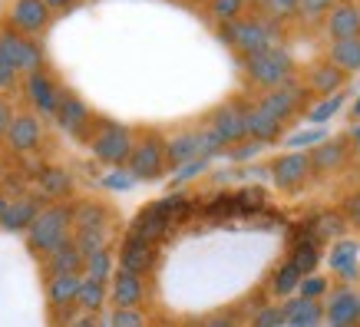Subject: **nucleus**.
Instances as JSON below:
<instances>
[{
	"label": "nucleus",
	"instance_id": "obj_1",
	"mask_svg": "<svg viewBox=\"0 0 360 327\" xmlns=\"http://www.w3.org/2000/svg\"><path fill=\"white\" fill-rule=\"evenodd\" d=\"M188 215H192V198L188 195H165V198H159V202H153V205L142 208L139 215L132 218L129 231L139 235V238H146V241H153V245H159V241H162L179 222H186Z\"/></svg>",
	"mask_w": 360,
	"mask_h": 327
},
{
	"label": "nucleus",
	"instance_id": "obj_2",
	"mask_svg": "<svg viewBox=\"0 0 360 327\" xmlns=\"http://www.w3.org/2000/svg\"><path fill=\"white\" fill-rule=\"evenodd\" d=\"M221 40H225L241 60H248V56H258V53H264V50L281 46V30H278V23L264 20V17H238V20H231L221 27Z\"/></svg>",
	"mask_w": 360,
	"mask_h": 327
},
{
	"label": "nucleus",
	"instance_id": "obj_3",
	"mask_svg": "<svg viewBox=\"0 0 360 327\" xmlns=\"http://www.w3.org/2000/svg\"><path fill=\"white\" fill-rule=\"evenodd\" d=\"M70 238H73V205H66V202L44 205L40 215L33 218V225L27 229V245L40 258H46L50 251Z\"/></svg>",
	"mask_w": 360,
	"mask_h": 327
},
{
	"label": "nucleus",
	"instance_id": "obj_4",
	"mask_svg": "<svg viewBox=\"0 0 360 327\" xmlns=\"http://www.w3.org/2000/svg\"><path fill=\"white\" fill-rule=\"evenodd\" d=\"M245 77H248L251 86H258L268 93V89L297 79V63L284 46H274V50H264V53L245 60Z\"/></svg>",
	"mask_w": 360,
	"mask_h": 327
},
{
	"label": "nucleus",
	"instance_id": "obj_5",
	"mask_svg": "<svg viewBox=\"0 0 360 327\" xmlns=\"http://www.w3.org/2000/svg\"><path fill=\"white\" fill-rule=\"evenodd\" d=\"M132 146H136V132L129 126H122V122H106V120H99L96 132L89 139L93 155L103 165H110V169H122V165L129 162Z\"/></svg>",
	"mask_w": 360,
	"mask_h": 327
},
{
	"label": "nucleus",
	"instance_id": "obj_6",
	"mask_svg": "<svg viewBox=\"0 0 360 327\" xmlns=\"http://www.w3.org/2000/svg\"><path fill=\"white\" fill-rule=\"evenodd\" d=\"M126 169H129V175L136 179V182H155V179H162L165 169H169L162 136H159L155 129L136 136V146H132Z\"/></svg>",
	"mask_w": 360,
	"mask_h": 327
},
{
	"label": "nucleus",
	"instance_id": "obj_7",
	"mask_svg": "<svg viewBox=\"0 0 360 327\" xmlns=\"http://www.w3.org/2000/svg\"><path fill=\"white\" fill-rule=\"evenodd\" d=\"M0 56L11 60L17 66L20 77H30L37 70H46V56H44V46L23 37V33L11 30V27H0Z\"/></svg>",
	"mask_w": 360,
	"mask_h": 327
},
{
	"label": "nucleus",
	"instance_id": "obj_8",
	"mask_svg": "<svg viewBox=\"0 0 360 327\" xmlns=\"http://www.w3.org/2000/svg\"><path fill=\"white\" fill-rule=\"evenodd\" d=\"M53 122L66 132V136H73V139H79V142L93 139V132H96V126H99V120L93 116V109H89L79 96H73L70 89L63 93L60 106H56Z\"/></svg>",
	"mask_w": 360,
	"mask_h": 327
},
{
	"label": "nucleus",
	"instance_id": "obj_9",
	"mask_svg": "<svg viewBox=\"0 0 360 327\" xmlns=\"http://www.w3.org/2000/svg\"><path fill=\"white\" fill-rule=\"evenodd\" d=\"M258 106H262L271 120H278L284 126V122L295 120L297 113L307 106V86L297 83V79H291V83H284V86H274V89H268V93H262Z\"/></svg>",
	"mask_w": 360,
	"mask_h": 327
},
{
	"label": "nucleus",
	"instance_id": "obj_10",
	"mask_svg": "<svg viewBox=\"0 0 360 327\" xmlns=\"http://www.w3.org/2000/svg\"><path fill=\"white\" fill-rule=\"evenodd\" d=\"M63 93L66 89L60 86V83L53 79V73H46V70H37V73H30V77H23V96H27V103L33 106L37 116L53 120Z\"/></svg>",
	"mask_w": 360,
	"mask_h": 327
},
{
	"label": "nucleus",
	"instance_id": "obj_11",
	"mask_svg": "<svg viewBox=\"0 0 360 327\" xmlns=\"http://www.w3.org/2000/svg\"><path fill=\"white\" fill-rule=\"evenodd\" d=\"M83 274H50L46 278V301L53 311V321L60 327H66V321L77 314V291Z\"/></svg>",
	"mask_w": 360,
	"mask_h": 327
},
{
	"label": "nucleus",
	"instance_id": "obj_12",
	"mask_svg": "<svg viewBox=\"0 0 360 327\" xmlns=\"http://www.w3.org/2000/svg\"><path fill=\"white\" fill-rule=\"evenodd\" d=\"M7 149L13 155H33L40 149V142H44V122L37 113H13L11 126H7Z\"/></svg>",
	"mask_w": 360,
	"mask_h": 327
},
{
	"label": "nucleus",
	"instance_id": "obj_13",
	"mask_svg": "<svg viewBox=\"0 0 360 327\" xmlns=\"http://www.w3.org/2000/svg\"><path fill=\"white\" fill-rule=\"evenodd\" d=\"M271 179H274V186L281 188V192H288V195L301 192V188L314 179V175H311V159H307V153L278 155L271 162Z\"/></svg>",
	"mask_w": 360,
	"mask_h": 327
},
{
	"label": "nucleus",
	"instance_id": "obj_14",
	"mask_svg": "<svg viewBox=\"0 0 360 327\" xmlns=\"http://www.w3.org/2000/svg\"><path fill=\"white\" fill-rule=\"evenodd\" d=\"M245 106H248V103H241V99H229V103H221L219 109H212L208 129L219 136L221 146H238L241 139H248V136H245Z\"/></svg>",
	"mask_w": 360,
	"mask_h": 327
},
{
	"label": "nucleus",
	"instance_id": "obj_15",
	"mask_svg": "<svg viewBox=\"0 0 360 327\" xmlns=\"http://www.w3.org/2000/svg\"><path fill=\"white\" fill-rule=\"evenodd\" d=\"M324 324L328 327H360V291L338 284L330 288L324 304Z\"/></svg>",
	"mask_w": 360,
	"mask_h": 327
},
{
	"label": "nucleus",
	"instance_id": "obj_16",
	"mask_svg": "<svg viewBox=\"0 0 360 327\" xmlns=\"http://www.w3.org/2000/svg\"><path fill=\"white\" fill-rule=\"evenodd\" d=\"M53 20V13L46 11L44 0H13L11 11H7V27L23 37H37V33H44Z\"/></svg>",
	"mask_w": 360,
	"mask_h": 327
},
{
	"label": "nucleus",
	"instance_id": "obj_17",
	"mask_svg": "<svg viewBox=\"0 0 360 327\" xmlns=\"http://www.w3.org/2000/svg\"><path fill=\"white\" fill-rule=\"evenodd\" d=\"M350 142H347V136H334V139H321L307 153V159H311V175L314 179H328V175H334L338 169H344V162H347V155H350V149H347Z\"/></svg>",
	"mask_w": 360,
	"mask_h": 327
},
{
	"label": "nucleus",
	"instance_id": "obj_18",
	"mask_svg": "<svg viewBox=\"0 0 360 327\" xmlns=\"http://www.w3.org/2000/svg\"><path fill=\"white\" fill-rule=\"evenodd\" d=\"M120 264L116 268H122V271H132V274H146L155 268V262H159V248H155L153 241H146V238H139V235H126L122 238V245H120Z\"/></svg>",
	"mask_w": 360,
	"mask_h": 327
},
{
	"label": "nucleus",
	"instance_id": "obj_19",
	"mask_svg": "<svg viewBox=\"0 0 360 327\" xmlns=\"http://www.w3.org/2000/svg\"><path fill=\"white\" fill-rule=\"evenodd\" d=\"M110 301L116 307H142V301H146V278L116 268L110 278Z\"/></svg>",
	"mask_w": 360,
	"mask_h": 327
},
{
	"label": "nucleus",
	"instance_id": "obj_20",
	"mask_svg": "<svg viewBox=\"0 0 360 327\" xmlns=\"http://www.w3.org/2000/svg\"><path fill=\"white\" fill-rule=\"evenodd\" d=\"M304 86H307V93L334 96V93H340V89L347 86V73H344V70H338L330 60H317V63L307 66Z\"/></svg>",
	"mask_w": 360,
	"mask_h": 327
},
{
	"label": "nucleus",
	"instance_id": "obj_21",
	"mask_svg": "<svg viewBox=\"0 0 360 327\" xmlns=\"http://www.w3.org/2000/svg\"><path fill=\"white\" fill-rule=\"evenodd\" d=\"M40 198L37 195H17L7 202V212L0 215V229L4 231H27L33 225V218L40 215Z\"/></svg>",
	"mask_w": 360,
	"mask_h": 327
},
{
	"label": "nucleus",
	"instance_id": "obj_22",
	"mask_svg": "<svg viewBox=\"0 0 360 327\" xmlns=\"http://www.w3.org/2000/svg\"><path fill=\"white\" fill-rule=\"evenodd\" d=\"M324 30H328L330 40L357 37V33H360V7L354 4V0H340L338 7L328 13V20H324Z\"/></svg>",
	"mask_w": 360,
	"mask_h": 327
},
{
	"label": "nucleus",
	"instance_id": "obj_23",
	"mask_svg": "<svg viewBox=\"0 0 360 327\" xmlns=\"http://www.w3.org/2000/svg\"><path fill=\"white\" fill-rule=\"evenodd\" d=\"M288 262L295 264L301 274H314V268L321 264V241L311 235L307 225L291 238V258Z\"/></svg>",
	"mask_w": 360,
	"mask_h": 327
},
{
	"label": "nucleus",
	"instance_id": "obj_24",
	"mask_svg": "<svg viewBox=\"0 0 360 327\" xmlns=\"http://www.w3.org/2000/svg\"><path fill=\"white\" fill-rule=\"evenodd\" d=\"M245 136H251L255 142H274L281 136V122L271 120L268 113H264L258 103H248L245 106Z\"/></svg>",
	"mask_w": 360,
	"mask_h": 327
},
{
	"label": "nucleus",
	"instance_id": "obj_25",
	"mask_svg": "<svg viewBox=\"0 0 360 327\" xmlns=\"http://www.w3.org/2000/svg\"><path fill=\"white\" fill-rule=\"evenodd\" d=\"M112 212L99 202H79L73 205V231H110Z\"/></svg>",
	"mask_w": 360,
	"mask_h": 327
},
{
	"label": "nucleus",
	"instance_id": "obj_26",
	"mask_svg": "<svg viewBox=\"0 0 360 327\" xmlns=\"http://www.w3.org/2000/svg\"><path fill=\"white\" fill-rule=\"evenodd\" d=\"M192 159H202L198 155V129H182L165 139V162L172 165H186Z\"/></svg>",
	"mask_w": 360,
	"mask_h": 327
},
{
	"label": "nucleus",
	"instance_id": "obj_27",
	"mask_svg": "<svg viewBox=\"0 0 360 327\" xmlns=\"http://www.w3.org/2000/svg\"><path fill=\"white\" fill-rule=\"evenodd\" d=\"M44 268H46V278H50V274H83V255H79V248L73 245V238L50 251L44 258Z\"/></svg>",
	"mask_w": 360,
	"mask_h": 327
},
{
	"label": "nucleus",
	"instance_id": "obj_28",
	"mask_svg": "<svg viewBox=\"0 0 360 327\" xmlns=\"http://www.w3.org/2000/svg\"><path fill=\"white\" fill-rule=\"evenodd\" d=\"M284 307V327H317L324 324V304L321 301H304V297H295Z\"/></svg>",
	"mask_w": 360,
	"mask_h": 327
},
{
	"label": "nucleus",
	"instance_id": "obj_29",
	"mask_svg": "<svg viewBox=\"0 0 360 327\" xmlns=\"http://www.w3.org/2000/svg\"><path fill=\"white\" fill-rule=\"evenodd\" d=\"M37 188H40V198H66L73 192V175L66 172L63 165H44L40 175H37Z\"/></svg>",
	"mask_w": 360,
	"mask_h": 327
},
{
	"label": "nucleus",
	"instance_id": "obj_30",
	"mask_svg": "<svg viewBox=\"0 0 360 327\" xmlns=\"http://www.w3.org/2000/svg\"><path fill=\"white\" fill-rule=\"evenodd\" d=\"M357 255H360V245L357 241H350V238H340L330 245V255H328V262H330V271H338L340 278H357L360 274V264H357Z\"/></svg>",
	"mask_w": 360,
	"mask_h": 327
},
{
	"label": "nucleus",
	"instance_id": "obj_31",
	"mask_svg": "<svg viewBox=\"0 0 360 327\" xmlns=\"http://www.w3.org/2000/svg\"><path fill=\"white\" fill-rule=\"evenodd\" d=\"M106 301H110V284L93 281V278L83 274L79 291H77V311H83V314H99V311L106 307Z\"/></svg>",
	"mask_w": 360,
	"mask_h": 327
},
{
	"label": "nucleus",
	"instance_id": "obj_32",
	"mask_svg": "<svg viewBox=\"0 0 360 327\" xmlns=\"http://www.w3.org/2000/svg\"><path fill=\"white\" fill-rule=\"evenodd\" d=\"M328 60L344 73H357L360 70V33L357 37H344V40H334L328 50Z\"/></svg>",
	"mask_w": 360,
	"mask_h": 327
},
{
	"label": "nucleus",
	"instance_id": "obj_33",
	"mask_svg": "<svg viewBox=\"0 0 360 327\" xmlns=\"http://www.w3.org/2000/svg\"><path fill=\"white\" fill-rule=\"evenodd\" d=\"M307 229H311V235L317 241H340L344 231H347V218L340 215V212H317L307 222Z\"/></svg>",
	"mask_w": 360,
	"mask_h": 327
},
{
	"label": "nucleus",
	"instance_id": "obj_34",
	"mask_svg": "<svg viewBox=\"0 0 360 327\" xmlns=\"http://www.w3.org/2000/svg\"><path fill=\"white\" fill-rule=\"evenodd\" d=\"M301 278L304 274L297 271L291 262H281L278 268L271 271V278H268V291H271L274 297H288L297 291V284H301Z\"/></svg>",
	"mask_w": 360,
	"mask_h": 327
},
{
	"label": "nucleus",
	"instance_id": "obj_35",
	"mask_svg": "<svg viewBox=\"0 0 360 327\" xmlns=\"http://www.w3.org/2000/svg\"><path fill=\"white\" fill-rule=\"evenodd\" d=\"M112 271H116V255H112L110 248H103V251H96V255L83 258V274H86V278H93V281L110 284Z\"/></svg>",
	"mask_w": 360,
	"mask_h": 327
},
{
	"label": "nucleus",
	"instance_id": "obj_36",
	"mask_svg": "<svg viewBox=\"0 0 360 327\" xmlns=\"http://www.w3.org/2000/svg\"><path fill=\"white\" fill-rule=\"evenodd\" d=\"M245 7H248V0H208V17L219 27H225V23L245 17Z\"/></svg>",
	"mask_w": 360,
	"mask_h": 327
},
{
	"label": "nucleus",
	"instance_id": "obj_37",
	"mask_svg": "<svg viewBox=\"0 0 360 327\" xmlns=\"http://www.w3.org/2000/svg\"><path fill=\"white\" fill-rule=\"evenodd\" d=\"M255 4H258L264 20L271 23H284L297 17V0H255Z\"/></svg>",
	"mask_w": 360,
	"mask_h": 327
},
{
	"label": "nucleus",
	"instance_id": "obj_38",
	"mask_svg": "<svg viewBox=\"0 0 360 327\" xmlns=\"http://www.w3.org/2000/svg\"><path fill=\"white\" fill-rule=\"evenodd\" d=\"M110 238H112V231H73V245L79 248L83 258L96 255V251H103V248H110Z\"/></svg>",
	"mask_w": 360,
	"mask_h": 327
},
{
	"label": "nucleus",
	"instance_id": "obj_39",
	"mask_svg": "<svg viewBox=\"0 0 360 327\" xmlns=\"http://www.w3.org/2000/svg\"><path fill=\"white\" fill-rule=\"evenodd\" d=\"M103 327H149L142 307H112L110 311V321Z\"/></svg>",
	"mask_w": 360,
	"mask_h": 327
},
{
	"label": "nucleus",
	"instance_id": "obj_40",
	"mask_svg": "<svg viewBox=\"0 0 360 327\" xmlns=\"http://www.w3.org/2000/svg\"><path fill=\"white\" fill-rule=\"evenodd\" d=\"M328 291H330V281L324 274H304L301 284H297V297H304V301H321Z\"/></svg>",
	"mask_w": 360,
	"mask_h": 327
},
{
	"label": "nucleus",
	"instance_id": "obj_41",
	"mask_svg": "<svg viewBox=\"0 0 360 327\" xmlns=\"http://www.w3.org/2000/svg\"><path fill=\"white\" fill-rule=\"evenodd\" d=\"M340 0H297V17L304 20H317V17H328Z\"/></svg>",
	"mask_w": 360,
	"mask_h": 327
},
{
	"label": "nucleus",
	"instance_id": "obj_42",
	"mask_svg": "<svg viewBox=\"0 0 360 327\" xmlns=\"http://www.w3.org/2000/svg\"><path fill=\"white\" fill-rule=\"evenodd\" d=\"M251 327H284V307H281V304H264V307H255Z\"/></svg>",
	"mask_w": 360,
	"mask_h": 327
},
{
	"label": "nucleus",
	"instance_id": "obj_43",
	"mask_svg": "<svg viewBox=\"0 0 360 327\" xmlns=\"http://www.w3.org/2000/svg\"><path fill=\"white\" fill-rule=\"evenodd\" d=\"M202 327H241V311L235 307H225V311H212V314L198 317Z\"/></svg>",
	"mask_w": 360,
	"mask_h": 327
},
{
	"label": "nucleus",
	"instance_id": "obj_44",
	"mask_svg": "<svg viewBox=\"0 0 360 327\" xmlns=\"http://www.w3.org/2000/svg\"><path fill=\"white\" fill-rule=\"evenodd\" d=\"M340 106H344V96H340V93H334V96H324V103H321V106L311 109V122H328L330 116H338Z\"/></svg>",
	"mask_w": 360,
	"mask_h": 327
},
{
	"label": "nucleus",
	"instance_id": "obj_45",
	"mask_svg": "<svg viewBox=\"0 0 360 327\" xmlns=\"http://www.w3.org/2000/svg\"><path fill=\"white\" fill-rule=\"evenodd\" d=\"M17 83H20L17 66H13L11 60H4V56H0V93H11V89H17Z\"/></svg>",
	"mask_w": 360,
	"mask_h": 327
},
{
	"label": "nucleus",
	"instance_id": "obj_46",
	"mask_svg": "<svg viewBox=\"0 0 360 327\" xmlns=\"http://www.w3.org/2000/svg\"><path fill=\"white\" fill-rule=\"evenodd\" d=\"M208 169V159H192L186 165H175V182H188V179H195L198 172H205Z\"/></svg>",
	"mask_w": 360,
	"mask_h": 327
},
{
	"label": "nucleus",
	"instance_id": "obj_47",
	"mask_svg": "<svg viewBox=\"0 0 360 327\" xmlns=\"http://www.w3.org/2000/svg\"><path fill=\"white\" fill-rule=\"evenodd\" d=\"M340 215L347 218V225H357L360 229V188L344 198V212H340Z\"/></svg>",
	"mask_w": 360,
	"mask_h": 327
},
{
	"label": "nucleus",
	"instance_id": "obj_48",
	"mask_svg": "<svg viewBox=\"0 0 360 327\" xmlns=\"http://www.w3.org/2000/svg\"><path fill=\"white\" fill-rule=\"evenodd\" d=\"M321 139H324V132H321V129L297 132V136H291V139H288V149H291V153H297L301 146H317V142H321Z\"/></svg>",
	"mask_w": 360,
	"mask_h": 327
},
{
	"label": "nucleus",
	"instance_id": "obj_49",
	"mask_svg": "<svg viewBox=\"0 0 360 327\" xmlns=\"http://www.w3.org/2000/svg\"><path fill=\"white\" fill-rule=\"evenodd\" d=\"M106 186H110V188H120V192H126V188L136 186V179H132L129 169L122 165V169H112V172H110V179H106Z\"/></svg>",
	"mask_w": 360,
	"mask_h": 327
},
{
	"label": "nucleus",
	"instance_id": "obj_50",
	"mask_svg": "<svg viewBox=\"0 0 360 327\" xmlns=\"http://www.w3.org/2000/svg\"><path fill=\"white\" fill-rule=\"evenodd\" d=\"M262 153V142H255V139H241L235 149H231V159L235 162H245V159H251V155H258Z\"/></svg>",
	"mask_w": 360,
	"mask_h": 327
},
{
	"label": "nucleus",
	"instance_id": "obj_51",
	"mask_svg": "<svg viewBox=\"0 0 360 327\" xmlns=\"http://www.w3.org/2000/svg\"><path fill=\"white\" fill-rule=\"evenodd\" d=\"M66 327H103V324H99L96 314H83V311H77V314L66 321Z\"/></svg>",
	"mask_w": 360,
	"mask_h": 327
},
{
	"label": "nucleus",
	"instance_id": "obj_52",
	"mask_svg": "<svg viewBox=\"0 0 360 327\" xmlns=\"http://www.w3.org/2000/svg\"><path fill=\"white\" fill-rule=\"evenodd\" d=\"M11 120H13V106L4 96H0V139L7 136V126H11Z\"/></svg>",
	"mask_w": 360,
	"mask_h": 327
},
{
	"label": "nucleus",
	"instance_id": "obj_53",
	"mask_svg": "<svg viewBox=\"0 0 360 327\" xmlns=\"http://www.w3.org/2000/svg\"><path fill=\"white\" fill-rule=\"evenodd\" d=\"M44 4H46V11H50V13L70 11V7H73V0H44Z\"/></svg>",
	"mask_w": 360,
	"mask_h": 327
},
{
	"label": "nucleus",
	"instance_id": "obj_54",
	"mask_svg": "<svg viewBox=\"0 0 360 327\" xmlns=\"http://www.w3.org/2000/svg\"><path fill=\"white\" fill-rule=\"evenodd\" d=\"M347 142H354V146H357V153H360V122L354 126V129H350V139Z\"/></svg>",
	"mask_w": 360,
	"mask_h": 327
},
{
	"label": "nucleus",
	"instance_id": "obj_55",
	"mask_svg": "<svg viewBox=\"0 0 360 327\" xmlns=\"http://www.w3.org/2000/svg\"><path fill=\"white\" fill-rule=\"evenodd\" d=\"M7 202H11V195H7V192H4V188H0V215H4V212H7Z\"/></svg>",
	"mask_w": 360,
	"mask_h": 327
},
{
	"label": "nucleus",
	"instance_id": "obj_56",
	"mask_svg": "<svg viewBox=\"0 0 360 327\" xmlns=\"http://www.w3.org/2000/svg\"><path fill=\"white\" fill-rule=\"evenodd\" d=\"M350 116H354V122H360V96H357V103H354V109H350Z\"/></svg>",
	"mask_w": 360,
	"mask_h": 327
},
{
	"label": "nucleus",
	"instance_id": "obj_57",
	"mask_svg": "<svg viewBox=\"0 0 360 327\" xmlns=\"http://www.w3.org/2000/svg\"><path fill=\"white\" fill-rule=\"evenodd\" d=\"M4 179H7V165H4V159H0V186H4Z\"/></svg>",
	"mask_w": 360,
	"mask_h": 327
},
{
	"label": "nucleus",
	"instance_id": "obj_58",
	"mask_svg": "<svg viewBox=\"0 0 360 327\" xmlns=\"http://www.w3.org/2000/svg\"><path fill=\"white\" fill-rule=\"evenodd\" d=\"M182 327H202V324H198V317H188V321H186Z\"/></svg>",
	"mask_w": 360,
	"mask_h": 327
},
{
	"label": "nucleus",
	"instance_id": "obj_59",
	"mask_svg": "<svg viewBox=\"0 0 360 327\" xmlns=\"http://www.w3.org/2000/svg\"><path fill=\"white\" fill-rule=\"evenodd\" d=\"M165 327H172V324H165Z\"/></svg>",
	"mask_w": 360,
	"mask_h": 327
},
{
	"label": "nucleus",
	"instance_id": "obj_60",
	"mask_svg": "<svg viewBox=\"0 0 360 327\" xmlns=\"http://www.w3.org/2000/svg\"><path fill=\"white\" fill-rule=\"evenodd\" d=\"M205 4H208V0H205Z\"/></svg>",
	"mask_w": 360,
	"mask_h": 327
}]
</instances>
